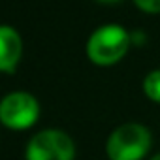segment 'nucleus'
Here are the masks:
<instances>
[{
  "label": "nucleus",
  "instance_id": "nucleus-9",
  "mask_svg": "<svg viewBox=\"0 0 160 160\" xmlns=\"http://www.w3.org/2000/svg\"><path fill=\"white\" fill-rule=\"evenodd\" d=\"M98 2H108L109 4V2H119V0H98Z\"/></svg>",
  "mask_w": 160,
  "mask_h": 160
},
{
  "label": "nucleus",
  "instance_id": "nucleus-3",
  "mask_svg": "<svg viewBox=\"0 0 160 160\" xmlns=\"http://www.w3.org/2000/svg\"><path fill=\"white\" fill-rule=\"evenodd\" d=\"M75 158V143L64 130L45 128L36 132L27 147L25 160H73Z\"/></svg>",
  "mask_w": 160,
  "mask_h": 160
},
{
  "label": "nucleus",
  "instance_id": "nucleus-4",
  "mask_svg": "<svg viewBox=\"0 0 160 160\" xmlns=\"http://www.w3.org/2000/svg\"><path fill=\"white\" fill-rule=\"evenodd\" d=\"M38 119L40 102L30 92L13 91L0 100V122L10 130H28L36 124Z\"/></svg>",
  "mask_w": 160,
  "mask_h": 160
},
{
  "label": "nucleus",
  "instance_id": "nucleus-2",
  "mask_svg": "<svg viewBox=\"0 0 160 160\" xmlns=\"http://www.w3.org/2000/svg\"><path fill=\"white\" fill-rule=\"evenodd\" d=\"M130 43V32L121 25L109 23L91 34L87 42V57L96 66H111L128 53Z\"/></svg>",
  "mask_w": 160,
  "mask_h": 160
},
{
  "label": "nucleus",
  "instance_id": "nucleus-7",
  "mask_svg": "<svg viewBox=\"0 0 160 160\" xmlns=\"http://www.w3.org/2000/svg\"><path fill=\"white\" fill-rule=\"evenodd\" d=\"M134 4L145 13H160V0H134Z\"/></svg>",
  "mask_w": 160,
  "mask_h": 160
},
{
  "label": "nucleus",
  "instance_id": "nucleus-1",
  "mask_svg": "<svg viewBox=\"0 0 160 160\" xmlns=\"http://www.w3.org/2000/svg\"><path fill=\"white\" fill-rule=\"evenodd\" d=\"M152 147V134L141 122L119 124L106 141L108 160H143Z\"/></svg>",
  "mask_w": 160,
  "mask_h": 160
},
{
  "label": "nucleus",
  "instance_id": "nucleus-6",
  "mask_svg": "<svg viewBox=\"0 0 160 160\" xmlns=\"http://www.w3.org/2000/svg\"><path fill=\"white\" fill-rule=\"evenodd\" d=\"M143 92L151 102L160 104V70H152L143 79Z\"/></svg>",
  "mask_w": 160,
  "mask_h": 160
},
{
  "label": "nucleus",
  "instance_id": "nucleus-5",
  "mask_svg": "<svg viewBox=\"0 0 160 160\" xmlns=\"http://www.w3.org/2000/svg\"><path fill=\"white\" fill-rule=\"evenodd\" d=\"M23 55V40L10 25H0V72L13 73Z\"/></svg>",
  "mask_w": 160,
  "mask_h": 160
},
{
  "label": "nucleus",
  "instance_id": "nucleus-8",
  "mask_svg": "<svg viewBox=\"0 0 160 160\" xmlns=\"http://www.w3.org/2000/svg\"><path fill=\"white\" fill-rule=\"evenodd\" d=\"M149 160H160V152H156V154H152Z\"/></svg>",
  "mask_w": 160,
  "mask_h": 160
}]
</instances>
